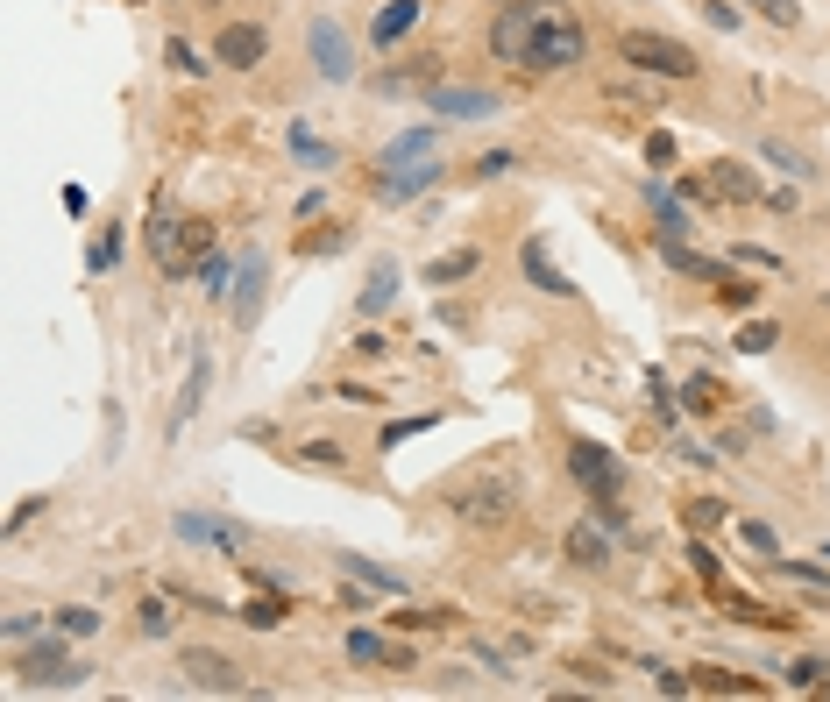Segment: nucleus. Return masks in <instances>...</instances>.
Listing matches in <instances>:
<instances>
[{
  "instance_id": "nucleus-1",
  "label": "nucleus",
  "mask_w": 830,
  "mask_h": 702,
  "mask_svg": "<svg viewBox=\"0 0 830 702\" xmlns=\"http://www.w3.org/2000/svg\"><path fill=\"white\" fill-rule=\"evenodd\" d=\"M490 50L518 71H568V64H582L589 36L561 0H511L490 29Z\"/></svg>"
},
{
  "instance_id": "nucleus-2",
  "label": "nucleus",
  "mask_w": 830,
  "mask_h": 702,
  "mask_svg": "<svg viewBox=\"0 0 830 702\" xmlns=\"http://www.w3.org/2000/svg\"><path fill=\"white\" fill-rule=\"evenodd\" d=\"M149 256H157L164 277H199L213 263V220L199 213H149Z\"/></svg>"
},
{
  "instance_id": "nucleus-3",
  "label": "nucleus",
  "mask_w": 830,
  "mask_h": 702,
  "mask_svg": "<svg viewBox=\"0 0 830 702\" xmlns=\"http://www.w3.org/2000/svg\"><path fill=\"white\" fill-rule=\"evenodd\" d=\"M625 64H639V71H660V78H696V57L674 43V36H646V29H632L625 43Z\"/></svg>"
},
{
  "instance_id": "nucleus-4",
  "label": "nucleus",
  "mask_w": 830,
  "mask_h": 702,
  "mask_svg": "<svg viewBox=\"0 0 830 702\" xmlns=\"http://www.w3.org/2000/svg\"><path fill=\"white\" fill-rule=\"evenodd\" d=\"M568 476L589 490V504L596 497H618V461H611V447H596V440H575L568 447Z\"/></svg>"
},
{
  "instance_id": "nucleus-5",
  "label": "nucleus",
  "mask_w": 830,
  "mask_h": 702,
  "mask_svg": "<svg viewBox=\"0 0 830 702\" xmlns=\"http://www.w3.org/2000/svg\"><path fill=\"white\" fill-rule=\"evenodd\" d=\"M178 667H185V681H192V688H206V695H235V688H242V667H235L228 653H206V646H192Z\"/></svg>"
},
{
  "instance_id": "nucleus-6",
  "label": "nucleus",
  "mask_w": 830,
  "mask_h": 702,
  "mask_svg": "<svg viewBox=\"0 0 830 702\" xmlns=\"http://www.w3.org/2000/svg\"><path fill=\"white\" fill-rule=\"evenodd\" d=\"M433 149H440V135H433V128H412V135H398V142L384 149V171H376V178H405V171H440V164H433Z\"/></svg>"
},
{
  "instance_id": "nucleus-7",
  "label": "nucleus",
  "mask_w": 830,
  "mask_h": 702,
  "mask_svg": "<svg viewBox=\"0 0 830 702\" xmlns=\"http://www.w3.org/2000/svg\"><path fill=\"white\" fill-rule=\"evenodd\" d=\"M263 50H270V36H263L256 22H228V29H220V43H213V57L228 64V71H249V64H263Z\"/></svg>"
},
{
  "instance_id": "nucleus-8",
  "label": "nucleus",
  "mask_w": 830,
  "mask_h": 702,
  "mask_svg": "<svg viewBox=\"0 0 830 702\" xmlns=\"http://www.w3.org/2000/svg\"><path fill=\"white\" fill-rule=\"evenodd\" d=\"M455 511H462L469 525H504L518 504H511V483H476V490H462V497H455Z\"/></svg>"
},
{
  "instance_id": "nucleus-9",
  "label": "nucleus",
  "mask_w": 830,
  "mask_h": 702,
  "mask_svg": "<svg viewBox=\"0 0 830 702\" xmlns=\"http://www.w3.org/2000/svg\"><path fill=\"white\" fill-rule=\"evenodd\" d=\"M313 71H320V78H348V71H355V50H348V36H341L327 15L313 22Z\"/></svg>"
},
{
  "instance_id": "nucleus-10",
  "label": "nucleus",
  "mask_w": 830,
  "mask_h": 702,
  "mask_svg": "<svg viewBox=\"0 0 830 702\" xmlns=\"http://www.w3.org/2000/svg\"><path fill=\"white\" fill-rule=\"evenodd\" d=\"M433 107H440L447 121H490L504 100H497V93H483V86H440V93H433Z\"/></svg>"
},
{
  "instance_id": "nucleus-11",
  "label": "nucleus",
  "mask_w": 830,
  "mask_h": 702,
  "mask_svg": "<svg viewBox=\"0 0 830 702\" xmlns=\"http://www.w3.org/2000/svg\"><path fill=\"white\" fill-rule=\"evenodd\" d=\"M15 667H22V681H79V674H86V667H71V660H64V646H57V639L29 646Z\"/></svg>"
},
{
  "instance_id": "nucleus-12",
  "label": "nucleus",
  "mask_w": 830,
  "mask_h": 702,
  "mask_svg": "<svg viewBox=\"0 0 830 702\" xmlns=\"http://www.w3.org/2000/svg\"><path fill=\"white\" fill-rule=\"evenodd\" d=\"M348 660H355V667H412L405 646H384L376 632H348Z\"/></svg>"
},
{
  "instance_id": "nucleus-13",
  "label": "nucleus",
  "mask_w": 830,
  "mask_h": 702,
  "mask_svg": "<svg viewBox=\"0 0 830 702\" xmlns=\"http://www.w3.org/2000/svg\"><path fill=\"white\" fill-rule=\"evenodd\" d=\"M568 561H575V568H603V561H611L603 518H596V525H568Z\"/></svg>"
},
{
  "instance_id": "nucleus-14",
  "label": "nucleus",
  "mask_w": 830,
  "mask_h": 702,
  "mask_svg": "<svg viewBox=\"0 0 830 702\" xmlns=\"http://www.w3.org/2000/svg\"><path fill=\"white\" fill-rule=\"evenodd\" d=\"M263 284H270V263H263V256H249V263H242V284H235V320H242V327L256 320V305H263Z\"/></svg>"
},
{
  "instance_id": "nucleus-15",
  "label": "nucleus",
  "mask_w": 830,
  "mask_h": 702,
  "mask_svg": "<svg viewBox=\"0 0 830 702\" xmlns=\"http://www.w3.org/2000/svg\"><path fill=\"white\" fill-rule=\"evenodd\" d=\"M412 22H419V0H391V8H376V22H369V36H376V43H384V50H391V43H398V36L412 29Z\"/></svg>"
},
{
  "instance_id": "nucleus-16",
  "label": "nucleus",
  "mask_w": 830,
  "mask_h": 702,
  "mask_svg": "<svg viewBox=\"0 0 830 702\" xmlns=\"http://www.w3.org/2000/svg\"><path fill=\"white\" fill-rule=\"evenodd\" d=\"M703 185H710V199H752V192H760L745 164H710V171H703Z\"/></svg>"
},
{
  "instance_id": "nucleus-17",
  "label": "nucleus",
  "mask_w": 830,
  "mask_h": 702,
  "mask_svg": "<svg viewBox=\"0 0 830 702\" xmlns=\"http://www.w3.org/2000/svg\"><path fill=\"white\" fill-rule=\"evenodd\" d=\"M525 277H533L540 291H568V277L554 270V256H547V242H525Z\"/></svg>"
},
{
  "instance_id": "nucleus-18",
  "label": "nucleus",
  "mask_w": 830,
  "mask_h": 702,
  "mask_svg": "<svg viewBox=\"0 0 830 702\" xmlns=\"http://www.w3.org/2000/svg\"><path fill=\"white\" fill-rule=\"evenodd\" d=\"M284 142H291V156H298V164H313V171H327V164H334V149H327L313 128H291Z\"/></svg>"
},
{
  "instance_id": "nucleus-19",
  "label": "nucleus",
  "mask_w": 830,
  "mask_h": 702,
  "mask_svg": "<svg viewBox=\"0 0 830 702\" xmlns=\"http://www.w3.org/2000/svg\"><path fill=\"white\" fill-rule=\"evenodd\" d=\"M469 270H476V249H455V256H433V263H426V277H433L440 291L455 284V277H469Z\"/></svg>"
},
{
  "instance_id": "nucleus-20",
  "label": "nucleus",
  "mask_w": 830,
  "mask_h": 702,
  "mask_svg": "<svg viewBox=\"0 0 830 702\" xmlns=\"http://www.w3.org/2000/svg\"><path fill=\"white\" fill-rule=\"evenodd\" d=\"M667 249V263L682 270V277H724V263H710V256H696V249H682V242H660Z\"/></svg>"
},
{
  "instance_id": "nucleus-21",
  "label": "nucleus",
  "mask_w": 830,
  "mask_h": 702,
  "mask_svg": "<svg viewBox=\"0 0 830 702\" xmlns=\"http://www.w3.org/2000/svg\"><path fill=\"white\" fill-rule=\"evenodd\" d=\"M398 298V270H376L369 284H362V312H369V320H376V312H384Z\"/></svg>"
},
{
  "instance_id": "nucleus-22",
  "label": "nucleus",
  "mask_w": 830,
  "mask_h": 702,
  "mask_svg": "<svg viewBox=\"0 0 830 702\" xmlns=\"http://www.w3.org/2000/svg\"><path fill=\"white\" fill-rule=\"evenodd\" d=\"M341 568L355 575V582H369V589H384V596H398V575H384L376 561H362V554H341Z\"/></svg>"
},
{
  "instance_id": "nucleus-23",
  "label": "nucleus",
  "mask_w": 830,
  "mask_h": 702,
  "mask_svg": "<svg viewBox=\"0 0 830 702\" xmlns=\"http://www.w3.org/2000/svg\"><path fill=\"white\" fill-rule=\"evenodd\" d=\"M682 405H689V412H724V383H710V376H696V383L682 390Z\"/></svg>"
},
{
  "instance_id": "nucleus-24",
  "label": "nucleus",
  "mask_w": 830,
  "mask_h": 702,
  "mask_svg": "<svg viewBox=\"0 0 830 702\" xmlns=\"http://www.w3.org/2000/svg\"><path fill=\"white\" fill-rule=\"evenodd\" d=\"M327 249H348V227H313V234H298V256H327Z\"/></svg>"
},
{
  "instance_id": "nucleus-25",
  "label": "nucleus",
  "mask_w": 830,
  "mask_h": 702,
  "mask_svg": "<svg viewBox=\"0 0 830 702\" xmlns=\"http://www.w3.org/2000/svg\"><path fill=\"white\" fill-rule=\"evenodd\" d=\"M206 376H213V362L199 355V362H192V383L178 390V419H192V412H199V390H206Z\"/></svg>"
},
{
  "instance_id": "nucleus-26",
  "label": "nucleus",
  "mask_w": 830,
  "mask_h": 702,
  "mask_svg": "<svg viewBox=\"0 0 830 702\" xmlns=\"http://www.w3.org/2000/svg\"><path fill=\"white\" fill-rule=\"evenodd\" d=\"M440 171H405V178H376V192H384V199H412L419 185H433Z\"/></svg>"
},
{
  "instance_id": "nucleus-27",
  "label": "nucleus",
  "mask_w": 830,
  "mask_h": 702,
  "mask_svg": "<svg viewBox=\"0 0 830 702\" xmlns=\"http://www.w3.org/2000/svg\"><path fill=\"white\" fill-rule=\"evenodd\" d=\"M242 624H256V632H270V624H284V596H256L242 610Z\"/></svg>"
},
{
  "instance_id": "nucleus-28",
  "label": "nucleus",
  "mask_w": 830,
  "mask_h": 702,
  "mask_svg": "<svg viewBox=\"0 0 830 702\" xmlns=\"http://www.w3.org/2000/svg\"><path fill=\"white\" fill-rule=\"evenodd\" d=\"M114 256H121V234L107 227V234H93V249H86V270H114Z\"/></svg>"
},
{
  "instance_id": "nucleus-29",
  "label": "nucleus",
  "mask_w": 830,
  "mask_h": 702,
  "mask_svg": "<svg viewBox=\"0 0 830 702\" xmlns=\"http://www.w3.org/2000/svg\"><path fill=\"white\" fill-rule=\"evenodd\" d=\"M93 624H100V617H93L86 603H71V610H57V632H64V639H86Z\"/></svg>"
},
{
  "instance_id": "nucleus-30",
  "label": "nucleus",
  "mask_w": 830,
  "mask_h": 702,
  "mask_svg": "<svg viewBox=\"0 0 830 702\" xmlns=\"http://www.w3.org/2000/svg\"><path fill=\"white\" fill-rule=\"evenodd\" d=\"M298 461H313V468H334V476L348 468V454H341L334 440H306V454H298Z\"/></svg>"
},
{
  "instance_id": "nucleus-31",
  "label": "nucleus",
  "mask_w": 830,
  "mask_h": 702,
  "mask_svg": "<svg viewBox=\"0 0 830 702\" xmlns=\"http://www.w3.org/2000/svg\"><path fill=\"white\" fill-rule=\"evenodd\" d=\"M774 334H781V327H767V320H752V327L738 334V348H745V355H767V348H774Z\"/></svg>"
},
{
  "instance_id": "nucleus-32",
  "label": "nucleus",
  "mask_w": 830,
  "mask_h": 702,
  "mask_svg": "<svg viewBox=\"0 0 830 702\" xmlns=\"http://www.w3.org/2000/svg\"><path fill=\"white\" fill-rule=\"evenodd\" d=\"M696 674H703L696 688H717V695H724V688H731V695H752V681H731L724 667H696Z\"/></svg>"
},
{
  "instance_id": "nucleus-33",
  "label": "nucleus",
  "mask_w": 830,
  "mask_h": 702,
  "mask_svg": "<svg viewBox=\"0 0 830 702\" xmlns=\"http://www.w3.org/2000/svg\"><path fill=\"white\" fill-rule=\"evenodd\" d=\"M689 561H696V575H703L710 589H724V568H717V554H710V546H689Z\"/></svg>"
},
{
  "instance_id": "nucleus-34",
  "label": "nucleus",
  "mask_w": 830,
  "mask_h": 702,
  "mask_svg": "<svg viewBox=\"0 0 830 702\" xmlns=\"http://www.w3.org/2000/svg\"><path fill=\"white\" fill-rule=\"evenodd\" d=\"M142 632L164 639V632H171V603H142Z\"/></svg>"
},
{
  "instance_id": "nucleus-35",
  "label": "nucleus",
  "mask_w": 830,
  "mask_h": 702,
  "mask_svg": "<svg viewBox=\"0 0 830 702\" xmlns=\"http://www.w3.org/2000/svg\"><path fill=\"white\" fill-rule=\"evenodd\" d=\"M752 8H760L774 29H795V0H752Z\"/></svg>"
},
{
  "instance_id": "nucleus-36",
  "label": "nucleus",
  "mask_w": 830,
  "mask_h": 702,
  "mask_svg": "<svg viewBox=\"0 0 830 702\" xmlns=\"http://www.w3.org/2000/svg\"><path fill=\"white\" fill-rule=\"evenodd\" d=\"M646 164H674V135H667V128L646 135Z\"/></svg>"
},
{
  "instance_id": "nucleus-37",
  "label": "nucleus",
  "mask_w": 830,
  "mask_h": 702,
  "mask_svg": "<svg viewBox=\"0 0 830 702\" xmlns=\"http://www.w3.org/2000/svg\"><path fill=\"white\" fill-rule=\"evenodd\" d=\"M738 539L752 546V554H781V546H774V532H767V525H738Z\"/></svg>"
},
{
  "instance_id": "nucleus-38",
  "label": "nucleus",
  "mask_w": 830,
  "mask_h": 702,
  "mask_svg": "<svg viewBox=\"0 0 830 702\" xmlns=\"http://www.w3.org/2000/svg\"><path fill=\"white\" fill-rule=\"evenodd\" d=\"M433 426V412L426 419H398V426H384V447H398V440H412V433H426Z\"/></svg>"
},
{
  "instance_id": "nucleus-39",
  "label": "nucleus",
  "mask_w": 830,
  "mask_h": 702,
  "mask_svg": "<svg viewBox=\"0 0 830 702\" xmlns=\"http://www.w3.org/2000/svg\"><path fill=\"white\" fill-rule=\"evenodd\" d=\"M717 518H724V511H717V497H696V504H689V525H696V532H710Z\"/></svg>"
},
{
  "instance_id": "nucleus-40",
  "label": "nucleus",
  "mask_w": 830,
  "mask_h": 702,
  "mask_svg": "<svg viewBox=\"0 0 830 702\" xmlns=\"http://www.w3.org/2000/svg\"><path fill=\"white\" fill-rule=\"evenodd\" d=\"M511 164H518L511 149H490V156H476V178H497V171H511Z\"/></svg>"
},
{
  "instance_id": "nucleus-41",
  "label": "nucleus",
  "mask_w": 830,
  "mask_h": 702,
  "mask_svg": "<svg viewBox=\"0 0 830 702\" xmlns=\"http://www.w3.org/2000/svg\"><path fill=\"white\" fill-rule=\"evenodd\" d=\"M171 64H178V71H206V57H199L192 43H171Z\"/></svg>"
},
{
  "instance_id": "nucleus-42",
  "label": "nucleus",
  "mask_w": 830,
  "mask_h": 702,
  "mask_svg": "<svg viewBox=\"0 0 830 702\" xmlns=\"http://www.w3.org/2000/svg\"><path fill=\"white\" fill-rule=\"evenodd\" d=\"M816 674H830V667H823V660H795V667H788V681H795V688H809Z\"/></svg>"
},
{
  "instance_id": "nucleus-43",
  "label": "nucleus",
  "mask_w": 830,
  "mask_h": 702,
  "mask_svg": "<svg viewBox=\"0 0 830 702\" xmlns=\"http://www.w3.org/2000/svg\"><path fill=\"white\" fill-rule=\"evenodd\" d=\"M816 561H823V568H830V546H823V554H816Z\"/></svg>"
}]
</instances>
